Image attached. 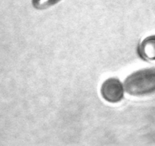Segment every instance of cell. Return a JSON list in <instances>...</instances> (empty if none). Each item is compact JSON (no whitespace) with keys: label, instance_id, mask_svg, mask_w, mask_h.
I'll return each instance as SVG.
<instances>
[{"label":"cell","instance_id":"obj_1","mask_svg":"<svg viewBox=\"0 0 155 146\" xmlns=\"http://www.w3.org/2000/svg\"><path fill=\"white\" fill-rule=\"evenodd\" d=\"M124 88L129 94L144 96L155 93V68H145L132 73L126 78Z\"/></svg>","mask_w":155,"mask_h":146},{"label":"cell","instance_id":"obj_2","mask_svg":"<svg viewBox=\"0 0 155 146\" xmlns=\"http://www.w3.org/2000/svg\"><path fill=\"white\" fill-rule=\"evenodd\" d=\"M124 86L117 78H110L104 81L101 88L103 98L109 103H118L124 98Z\"/></svg>","mask_w":155,"mask_h":146},{"label":"cell","instance_id":"obj_3","mask_svg":"<svg viewBox=\"0 0 155 146\" xmlns=\"http://www.w3.org/2000/svg\"><path fill=\"white\" fill-rule=\"evenodd\" d=\"M138 53L144 60L155 61V35L147 36L140 43Z\"/></svg>","mask_w":155,"mask_h":146},{"label":"cell","instance_id":"obj_4","mask_svg":"<svg viewBox=\"0 0 155 146\" xmlns=\"http://www.w3.org/2000/svg\"><path fill=\"white\" fill-rule=\"evenodd\" d=\"M61 0H32L33 7L36 9H45L57 4Z\"/></svg>","mask_w":155,"mask_h":146}]
</instances>
